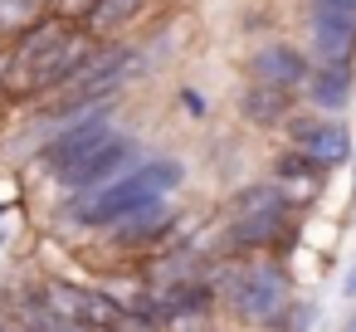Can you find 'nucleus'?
Returning a JSON list of instances; mask_svg holds the SVG:
<instances>
[{
    "label": "nucleus",
    "instance_id": "f257e3e1",
    "mask_svg": "<svg viewBox=\"0 0 356 332\" xmlns=\"http://www.w3.org/2000/svg\"><path fill=\"white\" fill-rule=\"evenodd\" d=\"M98 40L93 35H74V25L40 15L25 35L10 40V79L6 93L10 98H49L64 93L74 84V74L93 59Z\"/></svg>",
    "mask_w": 356,
    "mask_h": 332
},
{
    "label": "nucleus",
    "instance_id": "f03ea898",
    "mask_svg": "<svg viewBox=\"0 0 356 332\" xmlns=\"http://www.w3.org/2000/svg\"><path fill=\"white\" fill-rule=\"evenodd\" d=\"M210 283L225 303V313L244 327L259 332H288L293 327V278L278 259L259 254V259H220L210 269Z\"/></svg>",
    "mask_w": 356,
    "mask_h": 332
},
{
    "label": "nucleus",
    "instance_id": "7ed1b4c3",
    "mask_svg": "<svg viewBox=\"0 0 356 332\" xmlns=\"http://www.w3.org/2000/svg\"><path fill=\"white\" fill-rule=\"evenodd\" d=\"M181 186H186V161L161 152V157H142L127 176H118V181H108V186H98V191L69 196V200H64V215H69L74 225H83V230H103V235H108L118 220H127V215H137V210H147V205L176 196Z\"/></svg>",
    "mask_w": 356,
    "mask_h": 332
},
{
    "label": "nucleus",
    "instance_id": "20e7f679",
    "mask_svg": "<svg viewBox=\"0 0 356 332\" xmlns=\"http://www.w3.org/2000/svg\"><path fill=\"white\" fill-rule=\"evenodd\" d=\"M298 244V205L273 186H244L225 205L220 230V259H259V254H288Z\"/></svg>",
    "mask_w": 356,
    "mask_h": 332
},
{
    "label": "nucleus",
    "instance_id": "39448f33",
    "mask_svg": "<svg viewBox=\"0 0 356 332\" xmlns=\"http://www.w3.org/2000/svg\"><path fill=\"white\" fill-rule=\"evenodd\" d=\"M118 132V98L113 103H98L93 113H83V118H74V122H64V127H54V137L40 147V171H49V176H69V171H79L108 137Z\"/></svg>",
    "mask_w": 356,
    "mask_h": 332
},
{
    "label": "nucleus",
    "instance_id": "423d86ee",
    "mask_svg": "<svg viewBox=\"0 0 356 332\" xmlns=\"http://www.w3.org/2000/svg\"><path fill=\"white\" fill-rule=\"evenodd\" d=\"M40 298H44L64 322H74V327H83V332H113V327L127 317L122 298H113L108 288H88V283L44 278V283H40Z\"/></svg>",
    "mask_w": 356,
    "mask_h": 332
},
{
    "label": "nucleus",
    "instance_id": "0eeeda50",
    "mask_svg": "<svg viewBox=\"0 0 356 332\" xmlns=\"http://www.w3.org/2000/svg\"><path fill=\"white\" fill-rule=\"evenodd\" d=\"M283 132H288V147L302 152V157H307L312 166H322L327 176L356 157L351 132H346V122H337V118H322V113H293Z\"/></svg>",
    "mask_w": 356,
    "mask_h": 332
},
{
    "label": "nucleus",
    "instance_id": "6e6552de",
    "mask_svg": "<svg viewBox=\"0 0 356 332\" xmlns=\"http://www.w3.org/2000/svg\"><path fill=\"white\" fill-rule=\"evenodd\" d=\"M176 225H181V215H176V200L166 196V200H156V205L118 220L108 230V244H118L127 254H156V249H166L176 239Z\"/></svg>",
    "mask_w": 356,
    "mask_h": 332
},
{
    "label": "nucleus",
    "instance_id": "1a4fd4ad",
    "mask_svg": "<svg viewBox=\"0 0 356 332\" xmlns=\"http://www.w3.org/2000/svg\"><path fill=\"white\" fill-rule=\"evenodd\" d=\"M142 161V142L132 137V132H113L79 171H69L64 176V191L69 196H83V191H98V186H108V181H118V176H127L132 166Z\"/></svg>",
    "mask_w": 356,
    "mask_h": 332
},
{
    "label": "nucleus",
    "instance_id": "9d476101",
    "mask_svg": "<svg viewBox=\"0 0 356 332\" xmlns=\"http://www.w3.org/2000/svg\"><path fill=\"white\" fill-rule=\"evenodd\" d=\"M312 79V59L298 49V45H283V40H268L254 49L249 59V84H264V88H283V93H302Z\"/></svg>",
    "mask_w": 356,
    "mask_h": 332
},
{
    "label": "nucleus",
    "instance_id": "9b49d317",
    "mask_svg": "<svg viewBox=\"0 0 356 332\" xmlns=\"http://www.w3.org/2000/svg\"><path fill=\"white\" fill-rule=\"evenodd\" d=\"M268 181H273V186H278V191H283V196H288V200H293V205L302 210V205H307V200H312V196L322 191L327 171H322V166H312V161H307L302 152L283 147V152L273 157V176H268Z\"/></svg>",
    "mask_w": 356,
    "mask_h": 332
},
{
    "label": "nucleus",
    "instance_id": "f8f14e48",
    "mask_svg": "<svg viewBox=\"0 0 356 332\" xmlns=\"http://www.w3.org/2000/svg\"><path fill=\"white\" fill-rule=\"evenodd\" d=\"M312 59L322 69H351L356 64V25L346 20H307Z\"/></svg>",
    "mask_w": 356,
    "mask_h": 332
},
{
    "label": "nucleus",
    "instance_id": "ddd939ff",
    "mask_svg": "<svg viewBox=\"0 0 356 332\" xmlns=\"http://www.w3.org/2000/svg\"><path fill=\"white\" fill-rule=\"evenodd\" d=\"M293 103L298 93H283V88H264V84H249L239 93V118L254 122V127H288L293 118Z\"/></svg>",
    "mask_w": 356,
    "mask_h": 332
},
{
    "label": "nucleus",
    "instance_id": "4468645a",
    "mask_svg": "<svg viewBox=\"0 0 356 332\" xmlns=\"http://www.w3.org/2000/svg\"><path fill=\"white\" fill-rule=\"evenodd\" d=\"M302 93H307V103L317 113H341L351 103V93H356V74L351 69H322V64H312V79H307Z\"/></svg>",
    "mask_w": 356,
    "mask_h": 332
},
{
    "label": "nucleus",
    "instance_id": "2eb2a0df",
    "mask_svg": "<svg viewBox=\"0 0 356 332\" xmlns=\"http://www.w3.org/2000/svg\"><path fill=\"white\" fill-rule=\"evenodd\" d=\"M142 6H147V0H98L83 30H88L93 40H108V35H118L132 15H142Z\"/></svg>",
    "mask_w": 356,
    "mask_h": 332
},
{
    "label": "nucleus",
    "instance_id": "dca6fc26",
    "mask_svg": "<svg viewBox=\"0 0 356 332\" xmlns=\"http://www.w3.org/2000/svg\"><path fill=\"white\" fill-rule=\"evenodd\" d=\"M156 332H215V313H166Z\"/></svg>",
    "mask_w": 356,
    "mask_h": 332
},
{
    "label": "nucleus",
    "instance_id": "f3484780",
    "mask_svg": "<svg viewBox=\"0 0 356 332\" xmlns=\"http://www.w3.org/2000/svg\"><path fill=\"white\" fill-rule=\"evenodd\" d=\"M93 6H98V0H49L44 15H54V20H64V25H88Z\"/></svg>",
    "mask_w": 356,
    "mask_h": 332
},
{
    "label": "nucleus",
    "instance_id": "a211bd4d",
    "mask_svg": "<svg viewBox=\"0 0 356 332\" xmlns=\"http://www.w3.org/2000/svg\"><path fill=\"white\" fill-rule=\"evenodd\" d=\"M307 20H346V25H356V0H307Z\"/></svg>",
    "mask_w": 356,
    "mask_h": 332
},
{
    "label": "nucleus",
    "instance_id": "6ab92c4d",
    "mask_svg": "<svg viewBox=\"0 0 356 332\" xmlns=\"http://www.w3.org/2000/svg\"><path fill=\"white\" fill-rule=\"evenodd\" d=\"M181 103H186L191 113H205V103H200V93H181Z\"/></svg>",
    "mask_w": 356,
    "mask_h": 332
},
{
    "label": "nucleus",
    "instance_id": "aec40b11",
    "mask_svg": "<svg viewBox=\"0 0 356 332\" xmlns=\"http://www.w3.org/2000/svg\"><path fill=\"white\" fill-rule=\"evenodd\" d=\"M346 332H356V313H351V322H346Z\"/></svg>",
    "mask_w": 356,
    "mask_h": 332
},
{
    "label": "nucleus",
    "instance_id": "412c9836",
    "mask_svg": "<svg viewBox=\"0 0 356 332\" xmlns=\"http://www.w3.org/2000/svg\"><path fill=\"white\" fill-rule=\"evenodd\" d=\"M351 166H356V157H351Z\"/></svg>",
    "mask_w": 356,
    "mask_h": 332
}]
</instances>
